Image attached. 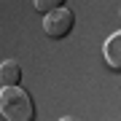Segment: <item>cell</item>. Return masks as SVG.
Returning <instances> with one entry per match:
<instances>
[{
    "mask_svg": "<svg viewBox=\"0 0 121 121\" xmlns=\"http://www.w3.org/2000/svg\"><path fill=\"white\" fill-rule=\"evenodd\" d=\"M22 81V67H19L16 59H5L0 65V83L3 86H19Z\"/></svg>",
    "mask_w": 121,
    "mask_h": 121,
    "instance_id": "4",
    "label": "cell"
},
{
    "mask_svg": "<svg viewBox=\"0 0 121 121\" xmlns=\"http://www.w3.org/2000/svg\"><path fill=\"white\" fill-rule=\"evenodd\" d=\"M62 5H65L62 0H35V11L46 13V16H48V13H54L56 8H62Z\"/></svg>",
    "mask_w": 121,
    "mask_h": 121,
    "instance_id": "5",
    "label": "cell"
},
{
    "mask_svg": "<svg viewBox=\"0 0 121 121\" xmlns=\"http://www.w3.org/2000/svg\"><path fill=\"white\" fill-rule=\"evenodd\" d=\"M59 121H78V118H73V116H65V118H59Z\"/></svg>",
    "mask_w": 121,
    "mask_h": 121,
    "instance_id": "6",
    "label": "cell"
},
{
    "mask_svg": "<svg viewBox=\"0 0 121 121\" xmlns=\"http://www.w3.org/2000/svg\"><path fill=\"white\" fill-rule=\"evenodd\" d=\"M0 116L5 121H35V102L22 86H3L0 91Z\"/></svg>",
    "mask_w": 121,
    "mask_h": 121,
    "instance_id": "1",
    "label": "cell"
},
{
    "mask_svg": "<svg viewBox=\"0 0 121 121\" xmlns=\"http://www.w3.org/2000/svg\"><path fill=\"white\" fill-rule=\"evenodd\" d=\"M73 27H75V13L70 11V8H56L54 13H48V16L43 19V30L48 38H54V40H62V38H67L70 32H73Z\"/></svg>",
    "mask_w": 121,
    "mask_h": 121,
    "instance_id": "2",
    "label": "cell"
},
{
    "mask_svg": "<svg viewBox=\"0 0 121 121\" xmlns=\"http://www.w3.org/2000/svg\"><path fill=\"white\" fill-rule=\"evenodd\" d=\"M105 62H108L110 70H116V73H121V30L113 32L108 40H105Z\"/></svg>",
    "mask_w": 121,
    "mask_h": 121,
    "instance_id": "3",
    "label": "cell"
}]
</instances>
